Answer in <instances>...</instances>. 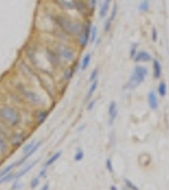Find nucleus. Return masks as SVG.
<instances>
[{
  "instance_id": "37998d69",
  "label": "nucleus",
  "mask_w": 169,
  "mask_h": 190,
  "mask_svg": "<svg viewBox=\"0 0 169 190\" xmlns=\"http://www.w3.org/2000/svg\"><path fill=\"white\" fill-rule=\"evenodd\" d=\"M109 189H111V190H117V188H116V186H115V185H112V186H111V188H109Z\"/></svg>"
},
{
  "instance_id": "39448f33",
  "label": "nucleus",
  "mask_w": 169,
  "mask_h": 190,
  "mask_svg": "<svg viewBox=\"0 0 169 190\" xmlns=\"http://www.w3.org/2000/svg\"><path fill=\"white\" fill-rule=\"evenodd\" d=\"M45 54H46V58H47L48 64L51 65L52 69L57 70V69L62 68V59L60 58V55L57 54V51H56L54 47L46 46L45 47Z\"/></svg>"
},
{
  "instance_id": "72a5a7b5",
  "label": "nucleus",
  "mask_w": 169,
  "mask_h": 190,
  "mask_svg": "<svg viewBox=\"0 0 169 190\" xmlns=\"http://www.w3.org/2000/svg\"><path fill=\"white\" fill-rule=\"evenodd\" d=\"M96 103H97L96 99H89V101H88V105H87V110H88V111H92L93 108H94Z\"/></svg>"
},
{
  "instance_id": "1a4fd4ad",
  "label": "nucleus",
  "mask_w": 169,
  "mask_h": 190,
  "mask_svg": "<svg viewBox=\"0 0 169 190\" xmlns=\"http://www.w3.org/2000/svg\"><path fill=\"white\" fill-rule=\"evenodd\" d=\"M153 55L148 53V51H145V50H139L137 51V54H136L134 56V61L136 64H139V63H151L153 61Z\"/></svg>"
},
{
  "instance_id": "58836bf2",
  "label": "nucleus",
  "mask_w": 169,
  "mask_h": 190,
  "mask_svg": "<svg viewBox=\"0 0 169 190\" xmlns=\"http://www.w3.org/2000/svg\"><path fill=\"white\" fill-rule=\"evenodd\" d=\"M46 171H47V168H46V167L42 168L41 172H40V175H38V177H45V176H46Z\"/></svg>"
},
{
  "instance_id": "9b49d317",
  "label": "nucleus",
  "mask_w": 169,
  "mask_h": 190,
  "mask_svg": "<svg viewBox=\"0 0 169 190\" xmlns=\"http://www.w3.org/2000/svg\"><path fill=\"white\" fill-rule=\"evenodd\" d=\"M148 105L150 110H158L159 107V97H158V93L155 91H150L148 93Z\"/></svg>"
},
{
  "instance_id": "473e14b6",
  "label": "nucleus",
  "mask_w": 169,
  "mask_h": 190,
  "mask_svg": "<svg viewBox=\"0 0 169 190\" xmlns=\"http://www.w3.org/2000/svg\"><path fill=\"white\" fill-rule=\"evenodd\" d=\"M36 144V140H32V142H29V143H27L24 147H23V152L24 153H27V152H29L32 148H33V145Z\"/></svg>"
},
{
  "instance_id": "412c9836",
  "label": "nucleus",
  "mask_w": 169,
  "mask_h": 190,
  "mask_svg": "<svg viewBox=\"0 0 169 190\" xmlns=\"http://www.w3.org/2000/svg\"><path fill=\"white\" fill-rule=\"evenodd\" d=\"M167 83L164 82V80H160L158 84V88H157V93L159 94V97H165L167 96Z\"/></svg>"
},
{
  "instance_id": "f257e3e1",
  "label": "nucleus",
  "mask_w": 169,
  "mask_h": 190,
  "mask_svg": "<svg viewBox=\"0 0 169 190\" xmlns=\"http://www.w3.org/2000/svg\"><path fill=\"white\" fill-rule=\"evenodd\" d=\"M48 17H50L51 22H52L60 30V32L64 33L65 36L78 37L83 31L84 23L82 24V23H79V22H74V21H71L70 18H68L66 16H64V14H61V13H54V14L50 13Z\"/></svg>"
},
{
  "instance_id": "4c0bfd02",
  "label": "nucleus",
  "mask_w": 169,
  "mask_h": 190,
  "mask_svg": "<svg viewBox=\"0 0 169 190\" xmlns=\"http://www.w3.org/2000/svg\"><path fill=\"white\" fill-rule=\"evenodd\" d=\"M21 188H22V184H21L19 181H18V180H17V181L12 185V190H19Z\"/></svg>"
},
{
  "instance_id": "ea45409f",
  "label": "nucleus",
  "mask_w": 169,
  "mask_h": 190,
  "mask_svg": "<svg viewBox=\"0 0 169 190\" xmlns=\"http://www.w3.org/2000/svg\"><path fill=\"white\" fill-rule=\"evenodd\" d=\"M101 42H102V39H101V37H98V39L96 40L94 44H96V46H99V45H101Z\"/></svg>"
},
{
  "instance_id": "79ce46f5",
  "label": "nucleus",
  "mask_w": 169,
  "mask_h": 190,
  "mask_svg": "<svg viewBox=\"0 0 169 190\" xmlns=\"http://www.w3.org/2000/svg\"><path fill=\"white\" fill-rule=\"evenodd\" d=\"M96 3H97V0H90V8H94Z\"/></svg>"
},
{
  "instance_id": "e433bc0d",
  "label": "nucleus",
  "mask_w": 169,
  "mask_h": 190,
  "mask_svg": "<svg viewBox=\"0 0 169 190\" xmlns=\"http://www.w3.org/2000/svg\"><path fill=\"white\" fill-rule=\"evenodd\" d=\"M151 40H153V42L158 41V30L157 28H153V31H151Z\"/></svg>"
},
{
  "instance_id": "2f4dec72",
  "label": "nucleus",
  "mask_w": 169,
  "mask_h": 190,
  "mask_svg": "<svg viewBox=\"0 0 169 190\" xmlns=\"http://www.w3.org/2000/svg\"><path fill=\"white\" fill-rule=\"evenodd\" d=\"M137 51H139V49H137V44H132L131 45V50H130V58L131 59H134V56L137 54Z\"/></svg>"
},
{
  "instance_id": "a878e982",
  "label": "nucleus",
  "mask_w": 169,
  "mask_h": 190,
  "mask_svg": "<svg viewBox=\"0 0 169 190\" xmlns=\"http://www.w3.org/2000/svg\"><path fill=\"white\" fill-rule=\"evenodd\" d=\"M97 35H98V27L92 26V31H90V41H89V44H94L96 40H97Z\"/></svg>"
},
{
  "instance_id": "ddd939ff",
  "label": "nucleus",
  "mask_w": 169,
  "mask_h": 190,
  "mask_svg": "<svg viewBox=\"0 0 169 190\" xmlns=\"http://www.w3.org/2000/svg\"><path fill=\"white\" fill-rule=\"evenodd\" d=\"M151 65H153V77L155 79H160L162 74H163V66H162L160 60H159V59H153Z\"/></svg>"
},
{
  "instance_id": "bb28decb",
  "label": "nucleus",
  "mask_w": 169,
  "mask_h": 190,
  "mask_svg": "<svg viewBox=\"0 0 169 190\" xmlns=\"http://www.w3.org/2000/svg\"><path fill=\"white\" fill-rule=\"evenodd\" d=\"M83 158H84V152L82 148H78L76 153L74 156V161L75 162H80V161H83Z\"/></svg>"
},
{
  "instance_id": "7ed1b4c3",
  "label": "nucleus",
  "mask_w": 169,
  "mask_h": 190,
  "mask_svg": "<svg viewBox=\"0 0 169 190\" xmlns=\"http://www.w3.org/2000/svg\"><path fill=\"white\" fill-rule=\"evenodd\" d=\"M0 120L9 126H18L22 122V114L12 106H0Z\"/></svg>"
},
{
  "instance_id": "a19ab883",
  "label": "nucleus",
  "mask_w": 169,
  "mask_h": 190,
  "mask_svg": "<svg viewBox=\"0 0 169 190\" xmlns=\"http://www.w3.org/2000/svg\"><path fill=\"white\" fill-rule=\"evenodd\" d=\"M48 189H50V185H48V184H45L43 186H42L41 190H48Z\"/></svg>"
},
{
  "instance_id": "20e7f679",
  "label": "nucleus",
  "mask_w": 169,
  "mask_h": 190,
  "mask_svg": "<svg viewBox=\"0 0 169 190\" xmlns=\"http://www.w3.org/2000/svg\"><path fill=\"white\" fill-rule=\"evenodd\" d=\"M17 91H18V93H19L23 98L26 99L27 102H29L31 105L38 106V105H42V103H43V98H42L38 93L26 88L22 83H18L17 84Z\"/></svg>"
},
{
  "instance_id": "393cba45",
  "label": "nucleus",
  "mask_w": 169,
  "mask_h": 190,
  "mask_svg": "<svg viewBox=\"0 0 169 190\" xmlns=\"http://www.w3.org/2000/svg\"><path fill=\"white\" fill-rule=\"evenodd\" d=\"M14 167H17V163H15V162L12 163V165H9V166H7L5 168H3L1 171H0V177H3V176H5V175H8Z\"/></svg>"
},
{
  "instance_id": "dca6fc26",
  "label": "nucleus",
  "mask_w": 169,
  "mask_h": 190,
  "mask_svg": "<svg viewBox=\"0 0 169 190\" xmlns=\"http://www.w3.org/2000/svg\"><path fill=\"white\" fill-rule=\"evenodd\" d=\"M54 1L62 10H74L73 0H54Z\"/></svg>"
},
{
  "instance_id": "423d86ee",
  "label": "nucleus",
  "mask_w": 169,
  "mask_h": 190,
  "mask_svg": "<svg viewBox=\"0 0 169 190\" xmlns=\"http://www.w3.org/2000/svg\"><path fill=\"white\" fill-rule=\"evenodd\" d=\"M54 49L57 51V54L60 55V58L62 59V61H66V63H73L75 60V51L69 47L68 45L65 44H56Z\"/></svg>"
},
{
  "instance_id": "2eb2a0df",
  "label": "nucleus",
  "mask_w": 169,
  "mask_h": 190,
  "mask_svg": "<svg viewBox=\"0 0 169 190\" xmlns=\"http://www.w3.org/2000/svg\"><path fill=\"white\" fill-rule=\"evenodd\" d=\"M111 4H112V0H104L102 4H101V8H99V18L101 19H104L108 14L109 9H111Z\"/></svg>"
},
{
  "instance_id": "c9c22d12",
  "label": "nucleus",
  "mask_w": 169,
  "mask_h": 190,
  "mask_svg": "<svg viewBox=\"0 0 169 190\" xmlns=\"http://www.w3.org/2000/svg\"><path fill=\"white\" fill-rule=\"evenodd\" d=\"M106 167H107V170L109 171L111 174H113V166H112V161H111V158H107V161H106Z\"/></svg>"
},
{
  "instance_id": "4be33fe9",
  "label": "nucleus",
  "mask_w": 169,
  "mask_h": 190,
  "mask_svg": "<svg viewBox=\"0 0 169 190\" xmlns=\"http://www.w3.org/2000/svg\"><path fill=\"white\" fill-rule=\"evenodd\" d=\"M61 154H62V152H61V151H57L55 154H52V156H51V157H50L47 161H46V163H45V166H43V167H46V168H47L48 166H51V165H52L54 162H56V161H57V160L61 157Z\"/></svg>"
},
{
  "instance_id": "f3484780",
  "label": "nucleus",
  "mask_w": 169,
  "mask_h": 190,
  "mask_svg": "<svg viewBox=\"0 0 169 190\" xmlns=\"http://www.w3.org/2000/svg\"><path fill=\"white\" fill-rule=\"evenodd\" d=\"M37 162H38V161H33V162H31V163L26 165L24 167H23L21 171H18L17 174H14V179H15V180H19V179L23 176V175H26V174L28 172V171H31V170H32V167H33V166H35Z\"/></svg>"
},
{
  "instance_id": "9d476101",
  "label": "nucleus",
  "mask_w": 169,
  "mask_h": 190,
  "mask_svg": "<svg viewBox=\"0 0 169 190\" xmlns=\"http://www.w3.org/2000/svg\"><path fill=\"white\" fill-rule=\"evenodd\" d=\"M118 116V107H117L116 101H111V103L108 105V124L113 125L115 120Z\"/></svg>"
},
{
  "instance_id": "aec40b11",
  "label": "nucleus",
  "mask_w": 169,
  "mask_h": 190,
  "mask_svg": "<svg viewBox=\"0 0 169 190\" xmlns=\"http://www.w3.org/2000/svg\"><path fill=\"white\" fill-rule=\"evenodd\" d=\"M90 61H92V54L87 53L85 55H84L83 60L80 61V70L82 72H85V70L88 69V66L90 65Z\"/></svg>"
},
{
  "instance_id": "f704fd0d",
  "label": "nucleus",
  "mask_w": 169,
  "mask_h": 190,
  "mask_svg": "<svg viewBox=\"0 0 169 190\" xmlns=\"http://www.w3.org/2000/svg\"><path fill=\"white\" fill-rule=\"evenodd\" d=\"M40 179H41V177H38V176L32 179V181H31V188H32V189H36L37 186H38V184H40Z\"/></svg>"
},
{
  "instance_id": "c756f323",
  "label": "nucleus",
  "mask_w": 169,
  "mask_h": 190,
  "mask_svg": "<svg viewBox=\"0 0 169 190\" xmlns=\"http://www.w3.org/2000/svg\"><path fill=\"white\" fill-rule=\"evenodd\" d=\"M125 184H126V186H127L130 190H139V186H136V185L129 179H125Z\"/></svg>"
},
{
  "instance_id": "6e6552de",
  "label": "nucleus",
  "mask_w": 169,
  "mask_h": 190,
  "mask_svg": "<svg viewBox=\"0 0 169 190\" xmlns=\"http://www.w3.org/2000/svg\"><path fill=\"white\" fill-rule=\"evenodd\" d=\"M73 7H74V10L78 12L80 16H83V17L88 16L89 4L85 0H73Z\"/></svg>"
},
{
  "instance_id": "7c9ffc66",
  "label": "nucleus",
  "mask_w": 169,
  "mask_h": 190,
  "mask_svg": "<svg viewBox=\"0 0 169 190\" xmlns=\"http://www.w3.org/2000/svg\"><path fill=\"white\" fill-rule=\"evenodd\" d=\"M111 27H112V22L108 19V18H107V21L104 22V26H103V32L107 35V33L111 31Z\"/></svg>"
},
{
  "instance_id": "f8f14e48",
  "label": "nucleus",
  "mask_w": 169,
  "mask_h": 190,
  "mask_svg": "<svg viewBox=\"0 0 169 190\" xmlns=\"http://www.w3.org/2000/svg\"><path fill=\"white\" fill-rule=\"evenodd\" d=\"M24 139H26V137L22 131L13 133V134L10 135V144H12V147H14V148H18L19 145H22Z\"/></svg>"
},
{
  "instance_id": "6ab92c4d",
  "label": "nucleus",
  "mask_w": 169,
  "mask_h": 190,
  "mask_svg": "<svg viewBox=\"0 0 169 190\" xmlns=\"http://www.w3.org/2000/svg\"><path fill=\"white\" fill-rule=\"evenodd\" d=\"M47 116H48V111L47 110H37V112L35 114L37 124H43L45 120L47 119Z\"/></svg>"
},
{
  "instance_id": "c85d7f7f",
  "label": "nucleus",
  "mask_w": 169,
  "mask_h": 190,
  "mask_svg": "<svg viewBox=\"0 0 169 190\" xmlns=\"http://www.w3.org/2000/svg\"><path fill=\"white\" fill-rule=\"evenodd\" d=\"M117 9H118V7L117 5H113V8H112V10H111V14H109V17H108V19L113 23V21L116 19V16H117Z\"/></svg>"
},
{
  "instance_id": "a211bd4d",
  "label": "nucleus",
  "mask_w": 169,
  "mask_h": 190,
  "mask_svg": "<svg viewBox=\"0 0 169 190\" xmlns=\"http://www.w3.org/2000/svg\"><path fill=\"white\" fill-rule=\"evenodd\" d=\"M98 84H99V79H98V78L90 83V87H89L88 93H87V96H85V101L87 102L93 97V94H94V92L97 91V88H98Z\"/></svg>"
},
{
  "instance_id": "f03ea898",
  "label": "nucleus",
  "mask_w": 169,
  "mask_h": 190,
  "mask_svg": "<svg viewBox=\"0 0 169 190\" xmlns=\"http://www.w3.org/2000/svg\"><path fill=\"white\" fill-rule=\"evenodd\" d=\"M148 74H149V69L146 68V66L137 64L134 68L132 74H131L130 79L127 80V83L123 85V88L125 89H129V91H131V89H135L136 87H139V85L141 84L145 79H146Z\"/></svg>"
},
{
  "instance_id": "cd10ccee",
  "label": "nucleus",
  "mask_w": 169,
  "mask_h": 190,
  "mask_svg": "<svg viewBox=\"0 0 169 190\" xmlns=\"http://www.w3.org/2000/svg\"><path fill=\"white\" fill-rule=\"evenodd\" d=\"M98 75H99V69H98V68H94V69L92 70L90 75H89V83H92L93 80H96V79L98 78Z\"/></svg>"
},
{
  "instance_id": "b1692460",
  "label": "nucleus",
  "mask_w": 169,
  "mask_h": 190,
  "mask_svg": "<svg viewBox=\"0 0 169 190\" xmlns=\"http://www.w3.org/2000/svg\"><path fill=\"white\" fill-rule=\"evenodd\" d=\"M74 74H75V69H73V68L65 69L64 72H62V79L65 80V82H69V80L73 78Z\"/></svg>"
},
{
  "instance_id": "0eeeda50",
  "label": "nucleus",
  "mask_w": 169,
  "mask_h": 190,
  "mask_svg": "<svg viewBox=\"0 0 169 190\" xmlns=\"http://www.w3.org/2000/svg\"><path fill=\"white\" fill-rule=\"evenodd\" d=\"M90 31H92V23H90V21H88V22L84 23L82 33L76 37L78 45L80 46L82 49H85V47L88 46V44H89V41H90Z\"/></svg>"
},
{
  "instance_id": "4468645a",
  "label": "nucleus",
  "mask_w": 169,
  "mask_h": 190,
  "mask_svg": "<svg viewBox=\"0 0 169 190\" xmlns=\"http://www.w3.org/2000/svg\"><path fill=\"white\" fill-rule=\"evenodd\" d=\"M7 131L3 129V126L0 125V153H7L8 151V143H7Z\"/></svg>"
},
{
  "instance_id": "5701e85b",
  "label": "nucleus",
  "mask_w": 169,
  "mask_h": 190,
  "mask_svg": "<svg viewBox=\"0 0 169 190\" xmlns=\"http://www.w3.org/2000/svg\"><path fill=\"white\" fill-rule=\"evenodd\" d=\"M139 12L141 13H148L150 10V0H141V1L139 3Z\"/></svg>"
}]
</instances>
